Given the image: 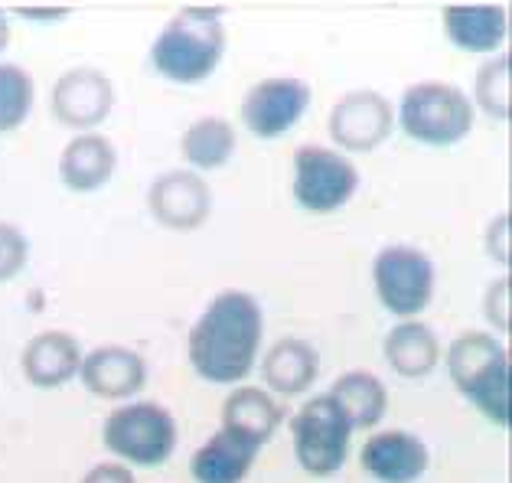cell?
Instances as JSON below:
<instances>
[{
	"label": "cell",
	"mask_w": 512,
	"mask_h": 483,
	"mask_svg": "<svg viewBox=\"0 0 512 483\" xmlns=\"http://www.w3.org/2000/svg\"><path fill=\"white\" fill-rule=\"evenodd\" d=\"M261 337H265L261 304L245 291H222L193 324L186 356L199 379L212 386H239L255 369Z\"/></svg>",
	"instance_id": "obj_1"
},
{
	"label": "cell",
	"mask_w": 512,
	"mask_h": 483,
	"mask_svg": "<svg viewBox=\"0 0 512 483\" xmlns=\"http://www.w3.org/2000/svg\"><path fill=\"white\" fill-rule=\"evenodd\" d=\"M444 366L457 392L464 395L486 421H493L496 428L512 425L509 350L496 333L464 330L447 346Z\"/></svg>",
	"instance_id": "obj_2"
},
{
	"label": "cell",
	"mask_w": 512,
	"mask_h": 483,
	"mask_svg": "<svg viewBox=\"0 0 512 483\" xmlns=\"http://www.w3.org/2000/svg\"><path fill=\"white\" fill-rule=\"evenodd\" d=\"M226 56V27L219 7L177 10L151 46V66L173 85H199Z\"/></svg>",
	"instance_id": "obj_3"
},
{
	"label": "cell",
	"mask_w": 512,
	"mask_h": 483,
	"mask_svg": "<svg viewBox=\"0 0 512 483\" xmlns=\"http://www.w3.org/2000/svg\"><path fill=\"white\" fill-rule=\"evenodd\" d=\"M473 108L470 95L451 82H415L402 92L395 121L411 141L428 147H451L460 144L473 131Z\"/></svg>",
	"instance_id": "obj_4"
},
{
	"label": "cell",
	"mask_w": 512,
	"mask_h": 483,
	"mask_svg": "<svg viewBox=\"0 0 512 483\" xmlns=\"http://www.w3.org/2000/svg\"><path fill=\"white\" fill-rule=\"evenodd\" d=\"M102 441L124 467H160L177 451V418L157 402H128L105 418Z\"/></svg>",
	"instance_id": "obj_5"
},
{
	"label": "cell",
	"mask_w": 512,
	"mask_h": 483,
	"mask_svg": "<svg viewBox=\"0 0 512 483\" xmlns=\"http://www.w3.org/2000/svg\"><path fill=\"white\" fill-rule=\"evenodd\" d=\"M291 196L310 216H330L343 209L359 190V170L336 147L304 144L294 151Z\"/></svg>",
	"instance_id": "obj_6"
},
{
	"label": "cell",
	"mask_w": 512,
	"mask_h": 483,
	"mask_svg": "<svg viewBox=\"0 0 512 483\" xmlns=\"http://www.w3.org/2000/svg\"><path fill=\"white\" fill-rule=\"evenodd\" d=\"M437 284V271L428 252L415 245H385L372 258V288L379 304L398 320H418V314L431 304Z\"/></svg>",
	"instance_id": "obj_7"
},
{
	"label": "cell",
	"mask_w": 512,
	"mask_h": 483,
	"mask_svg": "<svg viewBox=\"0 0 512 483\" xmlns=\"http://www.w3.org/2000/svg\"><path fill=\"white\" fill-rule=\"evenodd\" d=\"M294 457L307 477L327 480L340 474L349 454L353 428L333 405L330 395H314L301 405V412L291 418Z\"/></svg>",
	"instance_id": "obj_8"
},
{
	"label": "cell",
	"mask_w": 512,
	"mask_h": 483,
	"mask_svg": "<svg viewBox=\"0 0 512 483\" xmlns=\"http://www.w3.org/2000/svg\"><path fill=\"white\" fill-rule=\"evenodd\" d=\"M327 131L340 154H369L395 131V108L382 92L356 89L336 98Z\"/></svg>",
	"instance_id": "obj_9"
},
{
	"label": "cell",
	"mask_w": 512,
	"mask_h": 483,
	"mask_svg": "<svg viewBox=\"0 0 512 483\" xmlns=\"http://www.w3.org/2000/svg\"><path fill=\"white\" fill-rule=\"evenodd\" d=\"M310 85L294 76L261 79L242 98V125L258 141L284 138L310 108Z\"/></svg>",
	"instance_id": "obj_10"
},
{
	"label": "cell",
	"mask_w": 512,
	"mask_h": 483,
	"mask_svg": "<svg viewBox=\"0 0 512 483\" xmlns=\"http://www.w3.org/2000/svg\"><path fill=\"white\" fill-rule=\"evenodd\" d=\"M49 108L59 125L79 134L95 131L115 108V85L95 66H76L62 72L49 95Z\"/></svg>",
	"instance_id": "obj_11"
},
{
	"label": "cell",
	"mask_w": 512,
	"mask_h": 483,
	"mask_svg": "<svg viewBox=\"0 0 512 483\" xmlns=\"http://www.w3.org/2000/svg\"><path fill=\"white\" fill-rule=\"evenodd\" d=\"M147 206L164 229L193 232L212 213V190L193 170H167L154 177L151 190H147Z\"/></svg>",
	"instance_id": "obj_12"
},
{
	"label": "cell",
	"mask_w": 512,
	"mask_h": 483,
	"mask_svg": "<svg viewBox=\"0 0 512 483\" xmlns=\"http://www.w3.org/2000/svg\"><path fill=\"white\" fill-rule=\"evenodd\" d=\"M79 379L95 399L124 402L134 399L147 386V363L131 346H118V343L95 346L89 356H82Z\"/></svg>",
	"instance_id": "obj_13"
},
{
	"label": "cell",
	"mask_w": 512,
	"mask_h": 483,
	"mask_svg": "<svg viewBox=\"0 0 512 483\" xmlns=\"http://www.w3.org/2000/svg\"><path fill=\"white\" fill-rule=\"evenodd\" d=\"M359 464L379 483H418L428 474L431 454H428V444L418 435L392 428V431H379V435L366 438V444H362V451H359Z\"/></svg>",
	"instance_id": "obj_14"
},
{
	"label": "cell",
	"mask_w": 512,
	"mask_h": 483,
	"mask_svg": "<svg viewBox=\"0 0 512 483\" xmlns=\"http://www.w3.org/2000/svg\"><path fill=\"white\" fill-rule=\"evenodd\" d=\"M82 346L66 330H43L23 346L20 366L30 386L36 389H59L79 376Z\"/></svg>",
	"instance_id": "obj_15"
},
{
	"label": "cell",
	"mask_w": 512,
	"mask_h": 483,
	"mask_svg": "<svg viewBox=\"0 0 512 483\" xmlns=\"http://www.w3.org/2000/svg\"><path fill=\"white\" fill-rule=\"evenodd\" d=\"M118 170V151L105 134H76L59 154V180L72 193H98Z\"/></svg>",
	"instance_id": "obj_16"
},
{
	"label": "cell",
	"mask_w": 512,
	"mask_h": 483,
	"mask_svg": "<svg viewBox=\"0 0 512 483\" xmlns=\"http://www.w3.org/2000/svg\"><path fill=\"white\" fill-rule=\"evenodd\" d=\"M444 36L464 53H496L509 36V10L503 4H460L441 10Z\"/></svg>",
	"instance_id": "obj_17"
},
{
	"label": "cell",
	"mask_w": 512,
	"mask_h": 483,
	"mask_svg": "<svg viewBox=\"0 0 512 483\" xmlns=\"http://www.w3.org/2000/svg\"><path fill=\"white\" fill-rule=\"evenodd\" d=\"M261 376L274 395H304L320 376V353L301 337H281L261 359Z\"/></svg>",
	"instance_id": "obj_18"
},
{
	"label": "cell",
	"mask_w": 512,
	"mask_h": 483,
	"mask_svg": "<svg viewBox=\"0 0 512 483\" xmlns=\"http://www.w3.org/2000/svg\"><path fill=\"white\" fill-rule=\"evenodd\" d=\"M258 444L235 435L229 428H219L203 448L190 457V474L196 483H242L248 470L255 467Z\"/></svg>",
	"instance_id": "obj_19"
},
{
	"label": "cell",
	"mask_w": 512,
	"mask_h": 483,
	"mask_svg": "<svg viewBox=\"0 0 512 483\" xmlns=\"http://www.w3.org/2000/svg\"><path fill=\"white\" fill-rule=\"evenodd\" d=\"M382 353L385 363L392 366V373H398L402 379H424L437 369L441 340H437V333L424 320H398L385 333Z\"/></svg>",
	"instance_id": "obj_20"
},
{
	"label": "cell",
	"mask_w": 512,
	"mask_h": 483,
	"mask_svg": "<svg viewBox=\"0 0 512 483\" xmlns=\"http://www.w3.org/2000/svg\"><path fill=\"white\" fill-rule=\"evenodd\" d=\"M281 405L274 402V395L258 386H239L229 392L226 405H222V428L235 431V435L248 438L258 448H265L271 435L281 425Z\"/></svg>",
	"instance_id": "obj_21"
},
{
	"label": "cell",
	"mask_w": 512,
	"mask_h": 483,
	"mask_svg": "<svg viewBox=\"0 0 512 483\" xmlns=\"http://www.w3.org/2000/svg\"><path fill=\"white\" fill-rule=\"evenodd\" d=\"M327 395L343 412V418L349 421V428L353 431L376 428L385 418V408H389V389H385V382L379 376L366 373V369L343 373L333 382V389Z\"/></svg>",
	"instance_id": "obj_22"
},
{
	"label": "cell",
	"mask_w": 512,
	"mask_h": 483,
	"mask_svg": "<svg viewBox=\"0 0 512 483\" xmlns=\"http://www.w3.org/2000/svg\"><path fill=\"white\" fill-rule=\"evenodd\" d=\"M235 128L232 121L226 118H216V115H206V118H196L190 128L183 131L180 138V154L186 164L193 167V173H209V170H222L232 160L235 154Z\"/></svg>",
	"instance_id": "obj_23"
},
{
	"label": "cell",
	"mask_w": 512,
	"mask_h": 483,
	"mask_svg": "<svg viewBox=\"0 0 512 483\" xmlns=\"http://www.w3.org/2000/svg\"><path fill=\"white\" fill-rule=\"evenodd\" d=\"M36 102L33 76L17 63H0V134L17 131Z\"/></svg>",
	"instance_id": "obj_24"
},
{
	"label": "cell",
	"mask_w": 512,
	"mask_h": 483,
	"mask_svg": "<svg viewBox=\"0 0 512 483\" xmlns=\"http://www.w3.org/2000/svg\"><path fill=\"white\" fill-rule=\"evenodd\" d=\"M509 76H512V66H509V56L499 53L493 59L477 69V79H473V108H483L486 115L496 118V121H506L509 118Z\"/></svg>",
	"instance_id": "obj_25"
},
{
	"label": "cell",
	"mask_w": 512,
	"mask_h": 483,
	"mask_svg": "<svg viewBox=\"0 0 512 483\" xmlns=\"http://www.w3.org/2000/svg\"><path fill=\"white\" fill-rule=\"evenodd\" d=\"M27 258H30V242L23 229L10 226V222H0V284L14 281L27 268Z\"/></svg>",
	"instance_id": "obj_26"
},
{
	"label": "cell",
	"mask_w": 512,
	"mask_h": 483,
	"mask_svg": "<svg viewBox=\"0 0 512 483\" xmlns=\"http://www.w3.org/2000/svg\"><path fill=\"white\" fill-rule=\"evenodd\" d=\"M509 278L503 275V278H496L493 284H490V291L483 294V314H486V320L493 324V330H496V337H503V333H509Z\"/></svg>",
	"instance_id": "obj_27"
},
{
	"label": "cell",
	"mask_w": 512,
	"mask_h": 483,
	"mask_svg": "<svg viewBox=\"0 0 512 483\" xmlns=\"http://www.w3.org/2000/svg\"><path fill=\"white\" fill-rule=\"evenodd\" d=\"M509 229H512L509 226V213H499V216H493V222L483 232V249L499 268L509 265Z\"/></svg>",
	"instance_id": "obj_28"
},
{
	"label": "cell",
	"mask_w": 512,
	"mask_h": 483,
	"mask_svg": "<svg viewBox=\"0 0 512 483\" xmlns=\"http://www.w3.org/2000/svg\"><path fill=\"white\" fill-rule=\"evenodd\" d=\"M82 483H137V480H134V474L124 464L102 461V464H95L89 474L82 477Z\"/></svg>",
	"instance_id": "obj_29"
},
{
	"label": "cell",
	"mask_w": 512,
	"mask_h": 483,
	"mask_svg": "<svg viewBox=\"0 0 512 483\" xmlns=\"http://www.w3.org/2000/svg\"><path fill=\"white\" fill-rule=\"evenodd\" d=\"M14 17L33 20V23H56V20H66L69 10L66 7H17Z\"/></svg>",
	"instance_id": "obj_30"
},
{
	"label": "cell",
	"mask_w": 512,
	"mask_h": 483,
	"mask_svg": "<svg viewBox=\"0 0 512 483\" xmlns=\"http://www.w3.org/2000/svg\"><path fill=\"white\" fill-rule=\"evenodd\" d=\"M10 43V17H7V10H0V53L7 49Z\"/></svg>",
	"instance_id": "obj_31"
}]
</instances>
